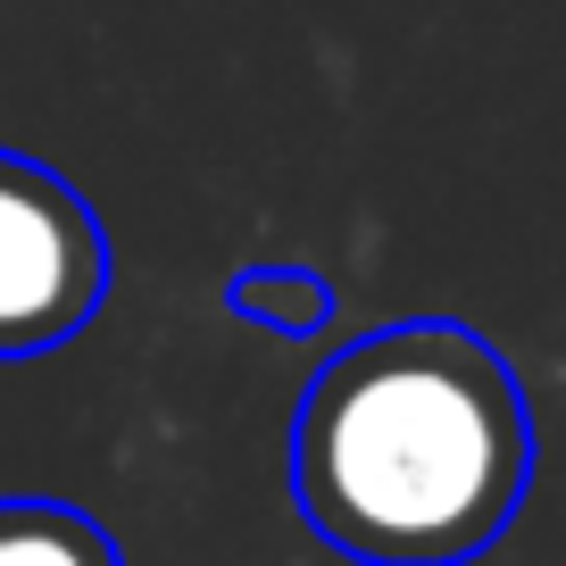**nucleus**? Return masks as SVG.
Wrapping results in <instances>:
<instances>
[{
  "label": "nucleus",
  "instance_id": "obj_2",
  "mask_svg": "<svg viewBox=\"0 0 566 566\" xmlns=\"http://www.w3.org/2000/svg\"><path fill=\"white\" fill-rule=\"evenodd\" d=\"M108 226L59 167L0 150V358L75 342L108 301Z\"/></svg>",
  "mask_w": 566,
  "mask_h": 566
},
{
  "label": "nucleus",
  "instance_id": "obj_3",
  "mask_svg": "<svg viewBox=\"0 0 566 566\" xmlns=\"http://www.w3.org/2000/svg\"><path fill=\"white\" fill-rule=\"evenodd\" d=\"M226 317H242L250 334H275V342H317L334 325V283L317 266L266 259V266H242L226 283Z\"/></svg>",
  "mask_w": 566,
  "mask_h": 566
},
{
  "label": "nucleus",
  "instance_id": "obj_1",
  "mask_svg": "<svg viewBox=\"0 0 566 566\" xmlns=\"http://www.w3.org/2000/svg\"><path fill=\"white\" fill-rule=\"evenodd\" d=\"M533 408L516 367L450 317H408L325 358L292 417V500L358 566H467L516 525Z\"/></svg>",
  "mask_w": 566,
  "mask_h": 566
},
{
  "label": "nucleus",
  "instance_id": "obj_4",
  "mask_svg": "<svg viewBox=\"0 0 566 566\" xmlns=\"http://www.w3.org/2000/svg\"><path fill=\"white\" fill-rule=\"evenodd\" d=\"M0 566H125L101 516L67 500H0Z\"/></svg>",
  "mask_w": 566,
  "mask_h": 566
}]
</instances>
